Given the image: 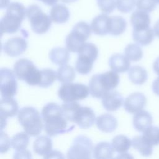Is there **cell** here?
I'll list each match as a JSON object with an SVG mask.
<instances>
[{
  "label": "cell",
  "mask_w": 159,
  "mask_h": 159,
  "mask_svg": "<svg viewBox=\"0 0 159 159\" xmlns=\"http://www.w3.org/2000/svg\"><path fill=\"white\" fill-rule=\"evenodd\" d=\"M0 152L6 153L8 151L11 145V140L8 135L2 130H1V142H0Z\"/></svg>",
  "instance_id": "39"
},
{
  "label": "cell",
  "mask_w": 159,
  "mask_h": 159,
  "mask_svg": "<svg viewBox=\"0 0 159 159\" xmlns=\"http://www.w3.org/2000/svg\"><path fill=\"white\" fill-rule=\"evenodd\" d=\"M19 109V106L16 99L12 98H2L0 101V119L1 129L6 126V120L8 117L16 116Z\"/></svg>",
  "instance_id": "13"
},
{
  "label": "cell",
  "mask_w": 159,
  "mask_h": 159,
  "mask_svg": "<svg viewBox=\"0 0 159 159\" xmlns=\"http://www.w3.org/2000/svg\"><path fill=\"white\" fill-rule=\"evenodd\" d=\"M156 1V2H157V4H159V0H155Z\"/></svg>",
  "instance_id": "47"
},
{
  "label": "cell",
  "mask_w": 159,
  "mask_h": 159,
  "mask_svg": "<svg viewBox=\"0 0 159 159\" xmlns=\"http://www.w3.org/2000/svg\"><path fill=\"white\" fill-rule=\"evenodd\" d=\"M132 145L144 157L150 156L153 153V146L146 142L142 135L134 137L132 140Z\"/></svg>",
  "instance_id": "30"
},
{
  "label": "cell",
  "mask_w": 159,
  "mask_h": 159,
  "mask_svg": "<svg viewBox=\"0 0 159 159\" xmlns=\"http://www.w3.org/2000/svg\"><path fill=\"white\" fill-rule=\"evenodd\" d=\"M130 22L134 30L146 29L150 27V17L148 12L137 9L132 14Z\"/></svg>",
  "instance_id": "21"
},
{
  "label": "cell",
  "mask_w": 159,
  "mask_h": 159,
  "mask_svg": "<svg viewBox=\"0 0 159 159\" xmlns=\"http://www.w3.org/2000/svg\"><path fill=\"white\" fill-rule=\"evenodd\" d=\"M112 145L114 151L119 153H124L130 148L132 141L125 135H119L113 138Z\"/></svg>",
  "instance_id": "31"
},
{
  "label": "cell",
  "mask_w": 159,
  "mask_h": 159,
  "mask_svg": "<svg viewBox=\"0 0 159 159\" xmlns=\"http://www.w3.org/2000/svg\"><path fill=\"white\" fill-rule=\"evenodd\" d=\"M41 1L43 4L47 6H54L58 2V0H39Z\"/></svg>",
  "instance_id": "44"
},
{
  "label": "cell",
  "mask_w": 159,
  "mask_h": 159,
  "mask_svg": "<svg viewBox=\"0 0 159 159\" xmlns=\"http://www.w3.org/2000/svg\"><path fill=\"white\" fill-rule=\"evenodd\" d=\"M110 17L106 14H101L96 16L91 23L93 32L98 35H106L109 34Z\"/></svg>",
  "instance_id": "17"
},
{
  "label": "cell",
  "mask_w": 159,
  "mask_h": 159,
  "mask_svg": "<svg viewBox=\"0 0 159 159\" xmlns=\"http://www.w3.org/2000/svg\"><path fill=\"white\" fill-rule=\"evenodd\" d=\"M132 122L134 127L136 130L143 132L147 128L152 126L153 118L148 112L142 110L135 114L133 117Z\"/></svg>",
  "instance_id": "18"
},
{
  "label": "cell",
  "mask_w": 159,
  "mask_h": 159,
  "mask_svg": "<svg viewBox=\"0 0 159 159\" xmlns=\"http://www.w3.org/2000/svg\"><path fill=\"white\" fill-rule=\"evenodd\" d=\"M99 9L104 14H110L116 7V0H97Z\"/></svg>",
  "instance_id": "37"
},
{
  "label": "cell",
  "mask_w": 159,
  "mask_h": 159,
  "mask_svg": "<svg viewBox=\"0 0 159 159\" xmlns=\"http://www.w3.org/2000/svg\"><path fill=\"white\" fill-rule=\"evenodd\" d=\"M33 149L35 153L44 157L52 151V140L48 137L45 135L38 137L34 142Z\"/></svg>",
  "instance_id": "24"
},
{
  "label": "cell",
  "mask_w": 159,
  "mask_h": 159,
  "mask_svg": "<svg viewBox=\"0 0 159 159\" xmlns=\"http://www.w3.org/2000/svg\"><path fill=\"white\" fill-rule=\"evenodd\" d=\"M147 103V98L141 93L136 92L127 97L124 102L125 110L130 114H135L143 109Z\"/></svg>",
  "instance_id": "15"
},
{
  "label": "cell",
  "mask_w": 159,
  "mask_h": 159,
  "mask_svg": "<svg viewBox=\"0 0 159 159\" xmlns=\"http://www.w3.org/2000/svg\"><path fill=\"white\" fill-rule=\"evenodd\" d=\"M26 16L32 31L37 34H45L51 26L50 17L44 13L37 4H32L27 8Z\"/></svg>",
  "instance_id": "8"
},
{
  "label": "cell",
  "mask_w": 159,
  "mask_h": 159,
  "mask_svg": "<svg viewBox=\"0 0 159 159\" xmlns=\"http://www.w3.org/2000/svg\"><path fill=\"white\" fill-rule=\"evenodd\" d=\"M96 123L98 129L106 133L114 132L118 126L116 118L109 114L99 116L96 119Z\"/></svg>",
  "instance_id": "19"
},
{
  "label": "cell",
  "mask_w": 159,
  "mask_h": 159,
  "mask_svg": "<svg viewBox=\"0 0 159 159\" xmlns=\"http://www.w3.org/2000/svg\"><path fill=\"white\" fill-rule=\"evenodd\" d=\"M29 138L28 134L25 132H21L15 134L11 139L12 147L17 151L25 150L29 144Z\"/></svg>",
  "instance_id": "32"
},
{
  "label": "cell",
  "mask_w": 159,
  "mask_h": 159,
  "mask_svg": "<svg viewBox=\"0 0 159 159\" xmlns=\"http://www.w3.org/2000/svg\"><path fill=\"white\" fill-rule=\"evenodd\" d=\"M109 65L111 69L116 73H124L130 69V62L125 55L116 53L110 57Z\"/></svg>",
  "instance_id": "20"
},
{
  "label": "cell",
  "mask_w": 159,
  "mask_h": 159,
  "mask_svg": "<svg viewBox=\"0 0 159 159\" xmlns=\"http://www.w3.org/2000/svg\"><path fill=\"white\" fill-rule=\"evenodd\" d=\"M75 76V70L70 65H63L58 68L57 71V78L59 82L62 83L73 81Z\"/></svg>",
  "instance_id": "29"
},
{
  "label": "cell",
  "mask_w": 159,
  "mask_h": 159,
  "mask_svg": "<svg viewBox=\"0 0 159 159\" xmlns=\"http://www.w3.org/2000/svg\"><path fill=\"white\" fill-rule=\"evenodd\" d=\"M93 150V143L86 136L78 135L73 140L67 152L68 158H90Z\"/></svg>",
  "instance_id": "10"
},
{
  "label": "cell",
  "mask_w": 159,
  "mask_h": 159,
  "mask_svg": "<svg viewBox=\"0 0 159 159\" xmlns=\"http://www.w3.org/2000/svg\"><path fill=\"white\" fill-rule=\"evenodd\" d=\"M153 29L150 27L143 29L134 30L132 32L133 40L139 45L146 46L150 44L155 38Z\"/></svg>",
  "instance_id": "22"
},
{
  "label": "cell",
  "mask_w": 159,
  "mask_h": 159,
  "mask_svg": "<svg viewBox=\"0 0 159 159\" xmlns=\"http://www.w3.org/2000/svg\"><path fill=\"white\" fill-rule=\"evenodd\" d=\"M41 115L44 123V130L50 137L70 132L75 127V125L68 126L61 106L56 103L47 104L43 107Z\"/></svg>",
  "instance_id": "1"
},
{
  "label": "cell",
  "mask_w": 159,
  "mask_h": 159,
  "mask_svg": "<svg viewBox=\"0 0 159 159\" xmlns=\"http://www.w3.org/2000/svg\"><path fill=\"white\" fill-rule=\"evenodd\" d=\"M153 69L155 73L159 76V57L154 61L153 65Z\"/></svg>",
  "instance_id": "43"
},
{
  "label": "cell",
  "mask_w": 159,
  "mask_h": 159,
  "mask_svg": "<svg viewBox=\"0 0 159 159\" xmlns=\"http://www.w3.org/2000/svg\"><path fill=\"white\" fill-rule=\"evenodd\" d=\"M64 158V157L63 156V154L58 151H51L48 154L46 155L45 156H44V158Z\"/></svg>",
  "instance_id": "41"
},
{
  "label": "cell",
  "mask_w": 159,
  "mask_h": 159,
  "mask_svg": "<svg viewBox=\"0 0 159 159\" xmlns=\"http://www.w3.org/2000/svg\"><path fill=\"white\" fill-rule=\"evenodd\" d=\"M89 93V87L81 83H63L58 89L59 98L64 102H73L86 98Z\"/></svg>",
  "instance_id": "9"
},
{
  "label": "cell",
  "mask_w": 159,
  "mask_h": 159,
  "mask_svg": "<svg viewBox=\"0 0 159 159\" xmlns=\"http://www.w3.org/2000/svg\"><path fill=\"white\" fill-rule=\"evenodd\" d=\"M114 149L112 143L101 142L93 148V157L95 158H112Z\"/></svg>",
  "instance_id": "26"
},
{
  "label": "cell",
  "mask_w": 159,
  "mask_h": 159,
  "mask_svg": "<svg viewBox=\"0 0 159 159\" xmlns=\"http://www.w3.org/2000/svg\"><path fill=\"white\" fill-rule=\"evenodd\" d=\"M61 1L65 3H71V2L76 1L77 0H61Z\"/></svg>",
  "instance_id": "46"
},
{
  "label": "cell",
  "mask_w": 159,
  "mask_h": 159,
  "mask_svg": "<svg viewBox=\"0 0 159 159\" xmlns=\"http://www.w3.org/2000/svg\"><path fill=\"white\" fill-rule=\"evenodd\" d=\"M49 58L52 63L57 65H66L70 58L68 49L63 47H55L52 48L49 53Z\"/></svg>",
  "instance_id": "25"
},
{
  "label": "cell",
  "mask_w": 159,
  "mask_h": 159,
  "mask_svg": "<svg viewBox=\"0 0 159 159\" xmlns=\"http://www.w3.org/2000/svg\"><path fill=\"white\" fill-rule=\"evenodd\" d=\"M27 48L25 39L16 37L8 39L3 45L4 52L10 57H17L22 54Z\"/></svg>",
  "instance_id": "14"
},
{
  "label": "cell",
  "mask_w": 159,
  "mask_h": 159,
  "mask_svg": "<svg viewBox=\"0 0 159 159\" xmlns=\"http://www.w3.org/2000/svg\"><path fill=\"white\" fill-rule=\"evenodd\" d=\"M122 96L116 91H111L102 98V104L104 108L108 111H115L119 109L123 104Z\"/></svg>",
  "instance_id": "16"
},
{
  "label": "cell",
  "mask_w": 159,
  "mask_h": 159,
  "mask_svg": "<svg viewBox=\"0 0 159 159\" xmlns=\"http://www.w3.org/2000/svg\"><path fill=\"white\" fill-rule=\"evenodd\" d=\"M124 53L127 58L132 61H139L143 57V51L141 47L135 43L127 45L125 48Z\"/></svg>",
  "instance_id": "34"
},
{
  "label": "cell",
  "mask_w": 159,
  "mask_h": 159,
  "mask_svg": "<svg viewBox=\"0 0 159 159\" xmlns=\"http://www.w3.org/2000/svg\"><path fill=\"white\" fill-rule=\"evenodd\" d=\"M50 17L52 21L55 23H65L70 18V11L68 7L63 4H55L50 9Z\"/></svg>",
  "instance_id": "23"
},
{
  "label": "cell",
  "mask_w": 159,
  "mask_h": 159,
  "mask_svg": "<svg viewBox=\"0 0 159 159\" xmlns=\"http://www.w3.org/2000/svg\"><path fill=\"white\" fill-rule=\"evenodd\" d=\"M91 26L86 22L81 21L76 23L71 32L66 36L65 43L66 48L71 52H78L81 46L90 37Z\"/></svg>",
  "instance_id": "6"
},
{
  "label": "cell",
  "mask_w": 159,
  "mask_h": 159,
  "mask_svg": "<svg viewBox=\"0 0 159 159\" xmlns=\"http://www.w3.org/2000/svg\"><path fill=\"white\" fill-rule=\"evenodd\" d=\"M27 9L18 2H11L7 7L6 14L0 21L1 34H13L20 27L22 20L26 16Z\"/></svg>",
  "instance_id": "3"
},
{
  "label": "cell",
  "mask_w": 159,
  "mask_h": 159,
  "mask_svg": "<svg viewBox=\"0 0 159 159\" xmlns=\"http://www.w3.org/2000/svg\"><path fill=\"white\" fill-rule=\"evenodd\" d=\"M41 71V80L39 84V86L42 88H47L51 86L57 78V72L52 69L47 68Z\"/></svg>",
  "instance_id": "35"
},
{
  "label": "cell",
  "mask_w": 159,
  "mask_h": 159,
  "mask_svg": "<svg viewBox=\"0 0 159 159\" xmlns=\"http://www.w3.org/2000/svg\"><path fill=\"white\" fill-rule=\"evenodd\" d=\"M17 118L25 132L30 136H37L42 132V118L35 108L30 106L21 108L17 114Z\"/></svg>",
  "instance_id": "4"
},
{
  "label": "cell",
  "mask_w": 159,
  "mask_h": 159,
  "mask_svg": "<svg viewBox=\"0 0 159 159\" xmlns=\"http://www.w3.org/2000/svg\"><path fill=\"white\" fill-rule=\"evenodd\" d=\"M152 90L156 95L159 96V76L153 81L152 83Z\"/></svg>",
  "instance_id": "42"
},
{
  "label": "cell",
  "mask_w": 159,
  "mask_h": 159,
  "mask_svg": "<svg viewBox=\"0 0 159 159\" xmlns=\"http://www.w3.org/2000/svg\"><path fill=\"white\" fill-rule=\"evenodd\" d=\"M14 72L17 78L29 85H39L41 80V71L39 70L32 61L26 58L17 60L14 65Z\"/></svg>",
  "instance_id": "5"
},
{
  "label": "cell",
  "mask_w": 159,
  "mask_h": 159,
  "mask_svg": "<svg viewBox=\"0 0 159 159\" xmlns=\"http://www.w3.org/2000/svg\"><path fill=\"white\" fill-rule=\"evenodd\" d=\"M75 68L78 73L87 75L91 71L98 55L97 47L92 43H84L79 50Z\"/></svg>",
  "instance_id": "7"
},
{
  "label": "cell",
  "mask_w": 159,
  "mask_h": 159,
  "mask_svg": "<svg viewBox=\"0 0 159 159\" xmlns=\"http://www.w3.org/2000/svg\"><path fill=\"white\" fill-rule=\"evenodd\" d=\"M155 0H137L136 6L137 9L144 11L147 12L153 11L157 6Z\"/></svg>",
  "instance_id": "38"
},
{
  "label": "cell",
  "mask_w": 159,
  "mask_h": 159,
  "mask_svg": "<svg viewBox=\"0 0 159 159\" xmlns=\"http://www.w3.org/2000/svg\"><path fill=\"white\" fill-rule=\"evenodd\" d=\"M16 75L11 70L2 68L0 70V91L2 98H12L17 93Z\"/></svg>",
  "instance_id": "11"
},
{
  "label": "cell",
  "mask_w": 159,
  "mask_h": 159,
  "mask_svg": "<svg viewBox=\"0 0 159 159\" xmlns=\"http://www.w3.org/2000/svg\"><path fill=\"white\" fill-rule=\"evenodd\" d=\"M96 119L95 114L91 108L80 105L74 113L72 122L76 123L80 128L88 129L94 124Z\"/></svg>",
  "instance_id": "12"
},
{
  "label": "cell",
  "mask_w": 159,
  "mask_h": 159,
  "mask_svg": "<svg viewBox=\"0 0 159 159\" xmlns=\"http://www.w3.org/2000/svg\"><path fill=\"white\" fill-rule=\"evenodd\" d=\"M119 81V75L113 70L96 74L89 82V93L93 98H102L107 93L116 88Z\"/></svg>",
  "instance_id": "2"
},
{
  "label": "cell",
  "mask_w": 159,
  "mask_h": 159,
  "mask_svg": "<svg viewBox=\"0 0 159 159\" xmlns=\"http://www.w3.org/2000/svg\"><path fill=\"white\" fill-rule=\"evenodd\" d=\"M137 0H116V7L122 13L131 12L136 6Z\"/></svg>",
  "instance_id": "36"
},
{
  "label": "cell",
  "mask_w": 159,
  "mask_h": 159,
  "mask_svg": "<svg viewBox=\"0 0 159 159\" xmlns=\"http://www.w3.org/2000/svg\"><path fill=\"white\" fill-rule=\"evenodd\" d=\"M127 27V22L122 16H111L109 21V34L117 36L124 32Z\"/></svg>",
  "instance_id": "28"
},
{
  "label": "cell",
  "mask_w": 159,
  "mask_h": 159,
  "mask_svg": "<svg viewBox=\"0 0 159 159\" xmlns=\"http://www.w3.org/2000/svg\"><path fill=\"white\" fill-rule=\"evenodd\" d=\"M153 31L155 35L159 37V20H158L153 26Z\"/></svg>",
  "instance_id": "45"
},
{
  "label": "cell",
  "mask_w": 159,
  "mask_h": 159,
  "mask_svg": "<svg viewBox=\"0 0 159 159\" xmlns=\"http://www.w3.org/2000/svg\"><path fill=\"white\" fill-rule=\"evenodd\" d=\"M128 75L131 82L137 85H142L145 83L148 78L145 69L139 65L132 66L129 70Z\"/></svg>",
  "instance_id": "27"
},
{
  "label": "cell",
  "mask_w": 159,
  "mask_h": 159,
  "mask_svg": "<svg viewBox=\"0 0 159 159\" xmlns=\"http://www.w3.org/2000/svg\"><path fill=\"white\" fill-rule=\"evenodd\" d=\"M14 158H31L30 152H29L28 150H25V149L17 151L14 153Z\"/></svg>",
  "instance_id": "40"
},
{
  "label": "cell",
  "mask_w": 159,
  "mask_h": 159,
  "mask_svg": "<svg viewBox=\"0 0 159 159\" xmlns=\"http://www.w3.org/2000/svg\"><path fill=\"white\" fill-rule=\"evenodd\" d=\"M142 137L144 140L152 146L159 145V127L150 126L143 132Z\"/></svg>",
  "instance_id": "33"
}]
</instances>
